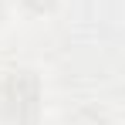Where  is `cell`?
Returning <instances> with one entry per match:
<instances>
[{
	"instance_id": "2",
	"label": "cell",
	"mask_w": 125,
	"mask_h": 125,
	"mask_svg": "<svg viewBox=\"0 0 125 125\" xmlns=\"http://www.w3.org/2000/svg\"><path fill=\"white\" fill-rule=\"evenodd\" d=\"M17 3H21L24 14H31V17H47V14L58 10L61 0H17Z\"/></svg>"
},
{
	"instance_id": "3",
	"label": "cell",
	"mask_w": 125,
	"mask_h": 125,
	"mask_svg": "<svg viewBox=\"0 0 125 125\" xmlns=\"http://www.w3.org/2000/svg\"><path fill=\"white\" fill-rule=\"evenodd\" d=\"M3 17H7V0H0V24H3Z\"/></svg>"
},
{
	"instance_id": "1",
	"label": "cell",
	"mask_w": 125,
	"mask_h": 125,
	"mask_svg": "<svg viewBox=\"0 0 125 125\" xmlns=\"http://www.w3.org/2000/svg\"><path fill=\"white\" fill-rule=\"evenodd\" d=\"M44 84L37 71L10 64L0 68V125H41Z\"/></svg>"
}]
</instances>
